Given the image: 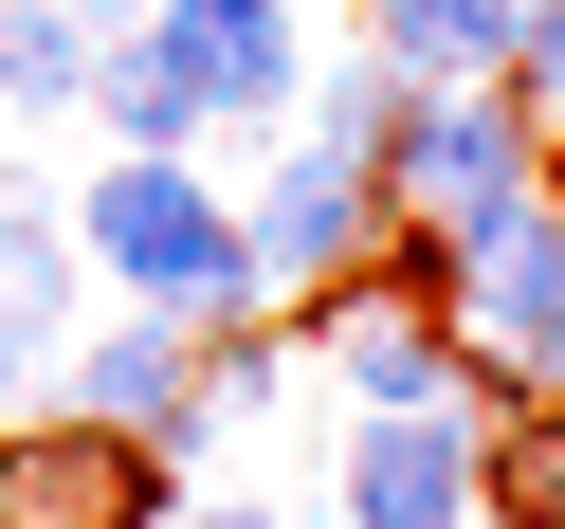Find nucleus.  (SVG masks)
I'll list each match as a JSON object with an SVG mask.
<instances>
[{
    "mask_svg": "<svg viewBox=\"0 0 565 529\" xmlns=\"http://www.w3.org/2000/svg\"><path fill=\"white\" fill-rule=\"evenodd\" d=\"M92 128H110V147H201V128H237L220 110V55L147 0L128 38H92Z\"/></svg>",
    "mask_w": 565,
    "mask_h": 529,
    "instance_id": "1a4fd4ad",
    "label": "nucleus"
},
{
    "mask_svg": "<svg viewBox=\"0 0 565 529\" xmlns=\"http://www.w3.org/2000/svg\"><path fill=\"white\" fill-rule=\"evenodd\" d=\"M74 201L55 183H19V165H0V383H55L74 366Z\"/></svg>",
    "mask_w": 565,
    "mask_h": 529,
    "instance_id": "6e6552de",
    "label": "nucleus"
},
{
    "mask_svg": "<svg viewBox=\"0 0 565 529\" xmlns=\"http://www.w3.org/2000/svg\"><path fill=\"white\" fill-rule=\"evenodd\" d=\"M456 329L511 383H565V165H529L511 201L456 220Z\"/></svg>",
    "mask_w": 565,
    "mask_h": 529,
    "instance_id": "7ed1b4c3",
    "label": "nucleus"
},
{
    "mask_svg": "<svg viewBox=\"0 0 565 529\" xmlns=\"http://www.w3.org/2000/svg\"><path fill=\"white\" fill-rule=\"evenodd\" d=\"M511 38H529V0H365V55H383V74H419V92L511 74Z\"/></svg>",
    "mask_w": 565,
    "mask_h": 529,
    "instance_id": "9b49d317",
    "label": "nucleus"
},
{
    "mask_svg": "<svg viewBox=\"0 0 565 529\" xmlns=\"http://www.w3.org/2000/svg\"><path fill=\"white\" fill-rule=\"evenodd\" d=\"M511 92H529V128L565 147V0H529V38H511Z\"/></svg>",
    "mask_w": 565,
    "mask_h": 529,
    "instance_id": "4468645a",
    "label": "nucleus"
},
{
    "mask_svg": "<svg viewBox=\"0 0 565 529\" xmlns=\"http://www.w3.org/2000/svg\"><path fill=\"white\" fill-rule=\"evenodd\" d=\"M547 165H565V147H547Z\"/></svg>",
    "mask_w": 565,
    "mask_h": 529,
    "instance_id": "dca6fc26",
    "label": "nucleus"
},
{
    "mask_svg": "<svg viewBox=\"0 0 565 529\" xmlns=\"http://www.w3.org/2000/svg\"><path fill=\"white\" fill-rule=\"evenodd\" d=\"M55 402L128 420V438H164V456H201V438H220V420H201V329H183V310H110V329H74Z\"/></svg>",
    "mask_w": 565,
    "mask_h": 529,
    "instance_id": "0eeeda50",
    "label": "nucleus"
},
{
    "mask_svg": "<svg viewBox=\"0 0 565 529\" xmlns=\"http://www.w3.org/2000/svg\"><path fill=\"white\" fill-rule=\"evenodd\" d=\"M74 256L110 274L128 310H183V329H220V310H256V256H237V183H201L183 147H110L74 183Z\"/></svg>",
    "mask_w": 565,
    "mask_h": 529,
    "instance_id": "f257e3e1",
    "label": "nucleus"
},
{
    "mask_svg": "<svg viewBox=\"0 0 565 529\" xmlns=\"http://www.w3.org/2000/svg\"><path fill=\"white\" fill-rule=\"evenodd\" d=\"M329 511H347V529H492V511H475V420H456V402H383V420H347Z\"/></svg>",
    "mask_w": 565,
    "mask_h": 529,
    "instance_id": "423d86ee",
    "label": "nucleus"
},
{
    "mask_svg": "<svg viewBox=\"0 0 565 529\" xmlns=\"http://www.w3.org/2000/svg\"><path fill=\"white\" fill-rule=\"evenodd\" d=\"M237 256H256L274 310L347 293V274L383 256V165H329V147H274L256 183H237Z\"/></svg>",
    "mask_w": 565,
    "mask_h": 529,
    "instance_id": "20e7f679",
    "label": "nucleus"
},
{
    "mask_svg": "<svg viewBox=\"0 0 565 529\" xmlns=\"http://www.w3.org/2000/svg\"><path fill=\"white\" fill-rule=\"evenodd\" d=\"M0 110H19V128L92 110V19H74V0H0Z\"/></svg>",
    "mask_w": 565,
    "mask_h": 529,
    "instance_id": "ddd939ff",
    "label": "nucleus"
},
{
    "mask_svg": "<svg viewBox=\"0 0 565 529\" xmlns=\"http://www.w3.org/2000/svg\"><path fill=\"white\" fill-rule=\"evenodd\" d=\"M475 511L565 529V383H511V420H475Z\"/></svg>",
    "mask_w": 565,
    "mask_h": 529,
    "instance_id": "f8f14e48",
    "label": "nucleus"
},
{
    "mask_svg": "<svg viewBox=\"0 0 565 529\" xmlns=\"http://www.w3.org/2000/svg\"><path fill=\"white\" fill-rule=\"evenodd\" d=\"M201 55H220V110L237 128H292L310 110V0H164Z\"/></svg>",
    "mask_w": 565,
    "mask_h": 529,
    "instance_id": "9d476101",
    "label": "nucleus"
},
{
    "mask_svg": "<svg viewBox=\"0 0 565 529\" xmlns=\"http://www.w3.org/2000/svg\"><path fill=\"white\" fill-rule=\"evenodd\" d=\"M164 529H292V511H237V493H220V511H164Z\"/></svg>",
    "mask_w": 565,
    "mask_h": 529,
    "instance_id": "2eb2a0df",
    "label": "nucleus"
},
{
    "mask_svg": "<svg viewBox=\"0 0 565 529\" xmlns=\"http://www.w3.org/2000/svg\"><path fill=\"white\" fill-rule=\"evenodd\" d=\"M183 511V456L128 438L92 402H19L0 420V529H164Z\"/></svg>",
    "mask_w": 565,
    "mask_h": 529,
    "instance_id": "f03ea898",
    "label": "nucleus"
},
{
    "mask_svg": "<svg viewBox=\"0 0 565 529\" xmlns=\"http://www.w3.org/2000/svg\"><path fill=\"white\" fill-rule=\"evenodd\" d=\"M529 165H547V128H529L511 74H475V92H402V128H383V201H402V220H475V201H511Z\"/></svg>",
    "mask_w": 565,
    "mask_h": 529,
    "instance_id": "39448f33",
    "label": "nucleus"
}]
</instances>
